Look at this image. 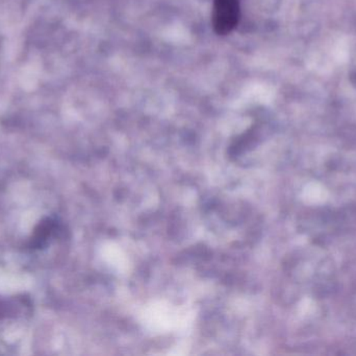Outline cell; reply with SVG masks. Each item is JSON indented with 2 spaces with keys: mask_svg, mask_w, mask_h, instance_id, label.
<instances>
[{
  "mask_svg": "<svg viewBox=\"0 0 356 356\" xmlns=\"http://www.w3.org/2000/svg\"><path fill=\"white\" fill-rule=\"evenodd\" d=\"M240 18L238 0H213V26L219 36L232 33Z\"/></svg>",
  "mask_w": 356,
  "mask_h": 356,
  "instance_id": "cell-1",
  "label": "cell"
}]
</instances>
